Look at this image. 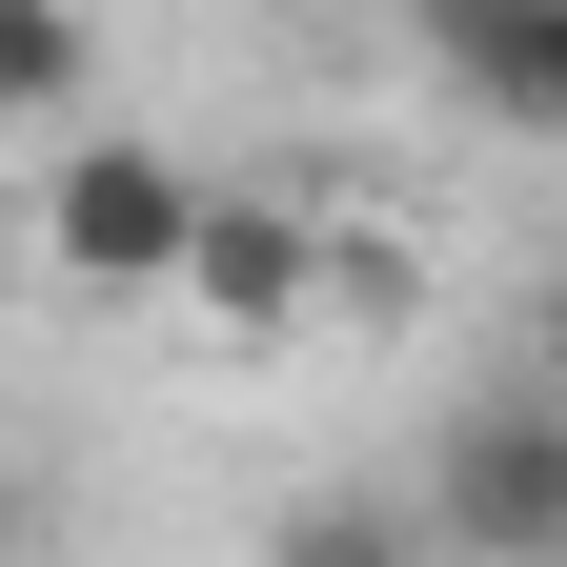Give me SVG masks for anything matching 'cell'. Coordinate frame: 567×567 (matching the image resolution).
I'll return each instance as SVG.
<instances>
[{"label": "cell", "mask_w": 567, "mask_h": 567, "mask_svg": "<svg viewBox=\"0 0 567 567\" xmlns=\"http://www.w3.org/2000/svg\"><path fill=\"white\" fill-rule=\"evenodd\" d=\"M183 244H203V163H183V142H61V163H41V264L61 284H82V305H183Z\"/></svg>", "instance_id": "obj_1"}, {"label": "cell", "mask_w": 567, "mask_h": 567, "mask_svg": "<svg viewBox=\"0 0 567 567\" xmlns=\"http://www.w3.org/2000/svg\"><path fill=\"white\" fill-rule=\"evenodd\" d=\"M425 547L446 567H567V385H527V405H466L446 446H425Z\"/></svg>", "instance_id": "obj_2"}, {"label": "cell", "mask_w": 567, "mask_h": 567, "mask_svg": "<svg viewBox=\"0 0 567 567\" xmlns=\"http://www.w3.org/2000/svg\"><path fill=\"white\" fill-rule=\"evenodd\" d=\"M183 305H203V324H244V344H284V324L324 305V203H305V183H203Z\"/></svg>", "instance_id": "obj_3"}, {"label": "cell", "mask_w": 567, "mask_h": 567, "mask_svg": "<svg viewBox=\"0 0 567 567\" xmlns=\"http://www.w3.org/2000/svg\"><path fill=\"white\" fill-rule=\"evenodd\" d=\"M425 61L486 122H567V0H486V21H425Z\"/></svg>", "instance_id": "obj_4"}, {"label": "cell", "mask_w": 567, "mask_h": 567, "mask_svg": "<svg viewBox=\"0 0 567 567\" xmlns=\"http://www.w3.org/2000/svg\"><path fill=\"white\" fill-rule=\"evenodd\" d=\"M264 567H446V547H425L405 486H305V507L264 527Z\"/></svg>", "instance_id": "obj_5"}, {"label": "cell", "mask_w": 567, "mask_h": 567, "mask_svg": "<svg viewBox=\"0 0 567 567\" xmlns=\"http://www.w3.org/2000/svg\"><path fill=\"white\" fill-rule=\"evenodd\" d=\"M82 82H102L82 0H0V122H82Z\"/></svg>", "instance_id": "obj_6"}, {"label": "cell", "mask_w": 567, "mask_h": 567, "mask_svg": "<svg viewBox=\"0 0 567 567\" xmlns=\"http://www.w3.org/2000/svg\"><path fill=\"white\" fill-rule=\"evenodd\" d=\"M547 385H567V244H547Z\"/></svg>", "instance_id": "obj_7"}, {"label": "cell", "mask_w": 567, "mask_h": 567, "mask_svg": "<svg viewBox=\"0 0 567 567\" xmlns=\"http://www.w3.org/2000/svg\"><path fill=\"white\" fill-rule=\"evenodd\" d=\"M405 21H486V0H405Z\"/></svg>", "instance_id": "obj_8"}]
</instances>
